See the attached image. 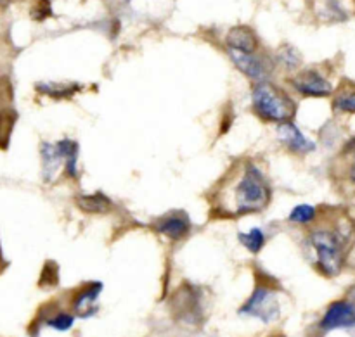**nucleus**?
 <instances>
[{"mask_svg":"<svg viewBox=\"0 0 355 337\" xmlns=\"http://www.w3.org/2000/svg\"><path fill=\"white\" fill-rule=\"evenodd\" d=\"M270 201L272 185L263 170L253 161H241L220 180L211 206L218 217L238 218L267 210Z\"/></svg>","mask_w":355,"mask_h":337,"instance_id":"1","label":"nucleus"},{"mask_svg":"<svg viewBox=\"0 0 355 337\" xmlns=\"http://www.w3.org/2000/svg\"><path fill=\"white\" fill-rule=\"evenodd\" d=\"M315 256V268L328 279L343 272L350 248L355 241V221L347 213L335 215L329 224H315L307 234Z\"/></svg>","mask_w":355,"mask_h":337,"instance_id":"2","label":"nucleus"},{"mask_svg":"<svg viewBox=\"0 0 355 337\" xmlns=\"http://www.w3.org/2000/svg\"><path fill=\"white\" fill-rule=\"evenodd\" d=\"M252 109L267 123H286L293 120L297 104L290 93L270 82H260L252 86Z\"/></svg>","mask_w":355,"mask_h":337,"instance_id":"3","label":"nucleus"},{"mask_svg":"<svg viewBox=\"0 0 355 337\" xmlns=\"http://www.w3.org/2000/svg\"><path fill=\"white\" fill-rule=\"evenodd\" d=\"M239 315L257 318V320L263 322V324H272V322H276L281 315V307L276 289L272 286H269L267 282L260 280L255 289H253L252 296L239 308Z\"/></svg>","mask_w":355,"mask_h":337,"instance_id":"4","label":"nucleus"},{"mask_svg":"<svg viewBox=\"0 0 355 337\" xmlns=\"http://www.w3.org/2000/svg\"><path fill=\"white\" fill-rule=\"evenodd\" d=\"M288 83L302 97L324 99V97H333V93H335V86H333L331 80L326 78L319 69L297 71L291 78H288Z\"/></svg>","mask_w":355,"mask_h":337,"instance_id":"5","label":"nucleus"},{"mask_svg":"<svg viewBox=\"0 0 355 337\" xmlns=\"http://www.w3.org/2000/svg\"><path fill=\"white\" fill-rule=\"evenodd\" d=\"M76 142L71 138H62V140L51 144V142H44L40 145V156H42V176L47 183H51L59 173L61 166L66 165V158H68L69 151L75 147Z\"/></svg>","mask_w":355,"mask_h":337,"instance_id":"6","label":"nucleus"},{"mask_svg":"<svg viewBox=\"0 0 355 337\" xmlns=\"http://www.w3.org/2000/svg\"><path fill=\"white\" fill-rule=\"evenodd\" d=\"M227 54L231 57L232 64L246 78L252 80L253 83L269 82L270 75H272V62H270V59L263 57L260 54H245V52L232 51V48H227Z\"/></svg>","mask_w":355,"mask_h":337,"instance_id":"7","label":"nucleus"},{"mask_svg":"<svg viewBox=\"0 0 355 337\" xmlns=\"http://www.w3.org/2000/svg\"><path fill=\"white\" fill-rule=\"evenodd\" d=\"M191 227H193V224H191L189 215L182 210L168 211V213L156 218L155 224H153V228L168 241H182V239H186L191 234Z\"/></svg>","mask_w":355,"mask_h":337,"instance_id":"8","label":"nucleus"},{"mask_svg":"<svg viewBox=\"0 0 355 337\" xmlns=\"http://www.w3.org/2000/svg\"><path fill=\"white\" fill-rule=\"evenodd\" d=\"M355 327V304L350 300H338L333 301L326 308L319 329L322 332L336 331V329H352Z\"/></svg>","mask_w":355,"mask_h":337,"instance_id":"9","label":"nucleus"},{"mask_svg":"<svg viewBox=\"0 0 355 337\" xmlns=\"http://www.w3.org/2000/svg\"><path fill=\"white\" fill-rule=\"evenodd\" d=\"M277 138L284 149L295 156H309L318 149V144L311 140L293 121H286L277 127Z\"/></svg>","mask_w":355,"mask_h":337,"instance_id":"10","label":"nucleus"},{"mask_svg":"<svg viewBox=\"0 0 355 337\" xmlns=\"http://www.w3.org/2000/svg\"><path fill=\"white\" fill-rule=\"evenodd\" d=\"M101 291H103L101 282H87L73 294L71 310L75 317L90 318L97 313V301H99Z\"/></svg>","mask_w":355,"mask_h":337,"instance_id":"11","label":"nucleus"},{"mask_svg":"<svg viewBox=\"0 0 355 337\" xmlns=\"http://www.w3.org/2000/svg\"><path fill=\"white\" fill-rule=\"evenodd\" d=\"M225 44H227V48L245 52V54H257V51H259V37L252 28L246 26L232 28L227 33Z\"/></svg>","mask_w":355,"mask_h":337,"instance_id":"12","label":"nucleus"},{"mask_svg":"<svg viewBox=\"0 0 355 337\" xmlns=\"http://www.w3.org/2000/svg\"><path fill=\"white\" fill-rule=\"evenodd\" d=\"M336 173L340 182L355 190V138L343 145L336 163Z\"/></svg>","mask_w":355,"mask_h":337,"instance_id":"13","label":"nucleus"},{"mask_svg":"<svg viewBox=\"0 0 355 337\" xmlns=\"http://www.w3.org/2000/svg\"><path fill=\"white\" fill-rule=\"evenodd\" d=\"M75 203L80 208V211H85V213L92 215H104L113 210V203L101 192L80 194V196L75 197Z\"/></svg>","mask_w":355,"mask_h":337,"instance_id":"14","label":"nucleus"},{"mask_svg":"<svg viewBox=\"0 0 355 337\" xmlns=\"http://www.w3.org/2000/svg\"><path fill=\"white\" fill-rule=\"evenodd\" d=\"M333 109L338 114H355V83H345L335 90Z\"/></svg>","mask_w":355,"mask_h":337,"instance_id":"15","label":"nucleus"},{"mask_svg":"<svg viewBox=\"0 0 355 337\" xmlns=\"http://www.w3.org/2000/svg\"><path fill=\"white\" fill-rule=\"evenodd\" d=\"M37 90L52 99H69L80 90L78 83H38Z\"/></svg>","mask_w":355,"mask_h":337,"instance_id":"16","label":"nucleus"},{"mask_svg":"<svg viewBox=\"0 0 355 337\" xmlns=\"http://www.w3.org/2000/svg\"><path fill=\"white\" fill-rule=\"evenodd\" d=\"M238 241L246 251H250L252 255H259V253L263 249V246H266L267 235L262 228L255 227L248 232H239Z\"/></svg>","mask_w":355,"mask_h":337,"instance_id":"17","label":"nucleus"},{"mask_svg":"<svg viewBox=\"0 0 355 337\" xmlns=\"http://www.w3.org/2000/svg\"><path fill=\"white\" fill-rule=\"evenodd\" d=\"M318 208L312 206V204H298L291 210V213L288 215V220L293 225H312L318 220Z\"/></svg>","mask_w":355,"mask_h":337,"instance_id":"18","label":"nucleus"},{"mask_svg":"<svg viewBox=\"0 0 355 337\" xmlns=\"http://www.w3.org/2000/svg\"><path fill=\"white\" fill-rule=\"evenodd\" d=\"M75 313H71V311H55V313H52L51 317H47V320H45V324L49 325V327L55 329V331L59 332H66L69 331V329L73 327V324H75Z\"/></svg>","mask_w":355,"mask_h":337,"instance_id":"19","label":"nucleus"},{"mask_svg":"<svg viewBox=\"0 0 355 337\" xmlns=\"http://www.w3.org/2000/svg\"><path fill=\"white\" fill-rule=\"evenodd\" d=\"M277 62H279L284 69H288V71H295V69L300 66L302 59L300 54L297 52V48L290 47V45H284V47H281L279 52H277Z\"/></svg>","mask_w":355,"mask_h":337,"instance_id":"20","label":"nucleus"},{"mask_svg":"<svg viewBox=\"0 0 355 337\" xmlns=\"http://www.w3.org/2000/svg\"><path fill=\"white\" fill-rule=\"evenodd\" d=\"M10 111H2L0 113V147H6L7 140H9L10 130L14 125V114H9Z\"/></svg>","mask_w":355,"mask_h":337,"instance_id":"21","label":"nucleus"},{"mask_svg":"<svg viewBox=\"0 0 355 337\" xmlns=\"http://www.w3.org/2000/svg\"><path fill=\"white\" fill-rule=\"evenodd\" d=\"M347 300H350V301H352V303L355 304V286L352 287V289L349 291V296H347Z\"/></svg>","mask_w":355,"mask_h":337,"instance_id":"22","label":"nucleus"}]
</instances>
